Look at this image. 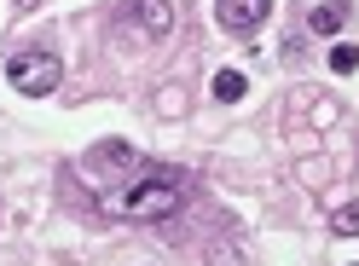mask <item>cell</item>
<instances>
[{
	"label": "cell",
	"mask_w": 359,
	"mask_h": 266,
	"mask_svg": "<svg viewBox=\"0 0 359 266\" xmlns=\"http://www.w3.org/2000/svg\"><path fill=\"white\" fill-rule=\"evenodd\" d=\"M330 70H336V76H353V70H359V47H353V41L330 47Z\"/></svg>",
	"instance_id": "cell-8"
},
{
	"label": "cell",
	"mask_w": 359,
	"mask_h": 266,
	"mask_svg": "<svg viewBox=\"0 0 359 266\" xmlns=\"http://www.w3.org/2000/svg\"><path fill=\"white\" fill-rule=\"evenodd\" d=\"M29 6H41V0H18V12H29Z\"/></svg>",
	"instance_id": "cell-10"
},
{
	"label": "cell",
	"mask_w": 359,
	"mask_h": 266,
	"mask_svg": "<svg viewBox=\"0 0 359 266\" xmlns=\"http://www.w3.org/2000/svg\"><path fill=\"white\" fill-rule=\"evenodd\" d=\"M87 174L93 180H133V174H145V157L122 139H99L93 150H87Z\"/></svg>",
	"instance_id": "cell-3"
},
{
	"label": "cell",
	"mask_w": 359,
	"mask_h": 266,
	"mask_svg": "<svg viewBox=\"0 0 359 266\" xmlns=\"http://www.w3.org/2000/svg\"><path fill=\"white\" fill-rule=\"evenodd\" d=\"M186 203V174L174 168H151L145 180H128V191L104 197V214H128V220H168Z\"/></svg>",
	"instance_id": "cell-1"
},
{
	"label": "cell",
	"mask_w": 359,
	"mask_h": 266,
	"mask_svg": "<svg viewBox=\"0 0 359 266\" xmlns=\"http://www.w3.org/2000/svg\"><path fill=\"white\" fill-rule=\"evenodd\" d=\"M140 29H145L151 41H163V35L174 29V6H168V0H140Z\"/></svg>",
	"instance_id": "cell-6"
},
{
	"label": "cell",
	"mask_w": 359,
	"mask_h": 266,
	"mask_svg": "<svg viewBox=\"0 0 359 266\" xmlns=\"http://www.w3.org/2000/svg\"><path fill=\"white\" fill-rule=\"evenodd\" d=\"M342 24H348V0H319V6L307 12V29L313 35H336Z\"/></svg>",
	"instance_id": "cell-5"
},
{
	"label": "cell",
	"mask_w": 359,
	"mask_h": 266,
	"mask_svg": "<svg viewBox=\"0 0 359 266\" xmlns=\"http://www.w3.org/2000/svg\"><path fill=\"white\" fill-rule=\"evenodd\" d=\"M6 81H12L24 99H47L53 87L64 81V64H58V52H12Z\"/></svg>",
	"instance_id": "cell-2"
},
{
	"label": "cell",
	"mask_w": 359,
	"mask_h": 266,
	"mask_svg": "<svg viewBox=\"0 0 359 266\" xmlns=\"http://www.w3.org/2000/svg\"><path fill=\"white\" fill-rule=\"evenodd\" d=\"M243 93H250V81H243L238 70H220V76H215V99H220V104H238Z\"/></svg>",
	"instance_id": "cell-7"
},
{
	"label": "cell",
	"mask_w": 359,
	"mask_h": 266,
	"mask_svg": "<svg viewBox=\"0 0 359 266\" xmlns=\"http://www.w3.org/2000/svg\"><path fill=\"white\" fill-rule=\"evenodd\" d=\"M266 12H273V0H215V18L226 35H255L266 24Z\"/></svg>",
	"instance_id": "cell-4"
},
{
	"label": "cell",
	"mask_w": 359,
	"mask_h": 266,
	"mask_svg": "<svg viewBox=\"0 0 359 266\" xmlns=\"http://www.w3.org/2000/svg\"><path fill=\"white\" fill-rule=\"evenodd\" d=\"M330 226L342 232V237H359V203H348V209H336V214H330Z\"/></svg>",
	"instance_id": "cell-9"
}]
</instances>
